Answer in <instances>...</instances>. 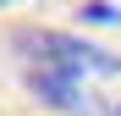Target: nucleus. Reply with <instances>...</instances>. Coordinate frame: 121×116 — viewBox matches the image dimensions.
Returning a JSON list of instances; mask_svg holds the SVG:
<instances>
[{
	"label": "nucleus",
	"instance_id": "f257e3e1",
	"mask_svg": "<svg viewBox=\"0 0 121 116\" xmlns=\"http://www.w3.org/2000/svg\"><path fill=\"white\" fill-rule=\"evenodd\" d=\"M22 55L33 66L60 72L77 88L83 111H105V116L121 111V55H105V50L66 39V33H22Z\"/></svg>",
	"mask_w": 121,
	"mask_h": 116
},
{
	"label": "nucleus",
	"instance_id": "f03ea898",
	"mask_svg": "<svg viewBox=\"0 0 121 116\" xmlns=\"http://www.w3.org/2000/svg\"><path fill=\"white\" fill-rule=\"evenodd\" d=\"M88 17L94 22H121V11H110V6H88Z\"/></svg>",
	"mask_w": 121,
	"mask_h": 116
},
{
	"label": "nucleus",
	"instance_id": "7ed1b4c3",
	"mask_svg": "<svg viewBox=\"0 0 121 116\" xmlns=\"http://www.w3.org/2000/svg\"><path fill=\"white\" fill-rule=\"evenodd\" d=\"M0 6H11V0H0Z\"/></svg>",
	"mask_w": 121,
	"mask_h": 116
},
{
	"label": "nucleus",
	"instance_id": "20e7f679",
	"mask_svg": "<svg viewBox=\"0 0 121 116\" xmlns=\"http://www.w3.org/2000/svg\"><path fill=\"white\" fill-rule=\"evenodd\" d=\"M116 116H121V111H116Z\"/></svg>",
	"mask_w": 121,
	"mask_h": 116
}]
</instances>
